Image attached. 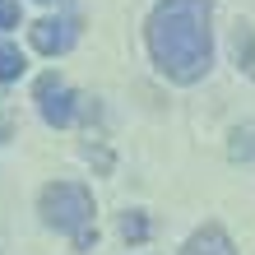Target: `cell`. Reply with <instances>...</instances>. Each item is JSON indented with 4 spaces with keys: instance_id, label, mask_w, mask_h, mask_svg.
I'll list each match as a JSON object with an SVG mask.
<instances>
[{
    "instance_id": "5",
    "label": "cell",
    "mask_w": 255,
    "mask_h": 255,
    "mask_svg": "<svg viewBox=\"0 0 255 255\" xmlns=\"http://www.w3.org/2000/svg\"><path fill=\"white\" fill-rule=\"evenodd\" d=\"M181 255H237V246H232V237L223 232L218 223H204V228L190 232V242H186Z\"/></svg>"
},
{
    "instance_id": "6",
    "label": "cell",
    "mask_w": 255,
    "mask_h": 255,
    "mask_svg": "<svg viewBox=\"0 0 255 255\" xmlns=\"http://www.w3.org/2000/svg\"><path fill=\"white\" fill-rule=\"evenodd\" d=\"M232 61L242 65V74H251V79H255V33H251L246 23L232 28Z\"/></svg>"
},
{
    "instance_id": "9",
    "label": "cell",
    "mask_w": 255,
    "mask_h": 255,
    "mask_svg": "<svg viewBox=\"0 0 255 255\" xmlns=\"http://www.w3.org/2000/svg\"><path fill=\"white\" fill-rule=\"evenodd\" d=\"M232 158L237 162H242V158L255 162V126H237L232 130Z\"/></svg>"
},
{
    "instance_id": "1",
    "label": "cell",
    "mask_w": 255,
    "mask_h": 255,
    "mask_svg": "<svg viewBox=\"0 0 255 255\" xmlns=\"http://www.w3.org/2000/svg\"><path fill=\"white\" fill-rule=\"evenodd\" d=\"M144 37L162 79L200 84L214 65V0H158Z\"/></svg>"
},
{
    "instance_id": "8",
    "label": "cell",
    "mask_w": 255,
    "mask_h": 255,
    "mask_svg": "<svg viewBox=\"0 0 255 255\" xmlns=\"http://www.w3.org/2000/svg\"><path fill=\"white\" fill-rule=\"evenodd\" d=\"M116 228H121V237H126L130 246L148 242V232H153V228H148V214H144V209H130V214H121V223H116Z\"/></svg>"
},
{
    "instance_id": "3",
    "label": "cell",
    "mask_w": 255,
    "mask_h": 255,
    "mask_svg": "<svg viewBox=\"0 0 255 255\" xmlns=\"http://www.w3.org/2000/svg\"><path fill=\"white\" fill-rule=\"evenodd\" d=\"M33 98H37V112H42L47 126H74V116H79V93H74L56 70L33 84Z\"/></svg>"
},
{
    "instance_id": "10",
    "label": "cell",
    "mask_w": 255,
    "mask_h": 255,
    "mask_svg": "<svg viewBox=\"0 0 255 255\" xmlns=\"http://www.w3.org/2000/svg\"><path fill=\"white\" fill-rule=\"evenodd\" d=\"M0 28H19V5L14 0H0Z\"/></svg>"
},
{
    "instance_id": "7",
    "label": "cell",
    "mask_w": 255,
    "mask_h": 255,
    "mask_svg": "<svg viewBox=\"0 0 255 255\" xmlns=\"http://www.w3.org/2000/svg\"><path fill=\"white\" fill-rule=\"evenodd\" d=\"M23 70H28L23 51L14 47V42L0 37V84H19V79H23Z\"/></svg>"
},
{
    "instance_id": "2",
    "label": "cell",
    "mask_w": 255,
    "mask_h": 255,
    "mask_svg": "<svg viewBox=\"0 0 255 255\" xmlns=\"http://www.w3.org/2000/svg\"><path fill=\"white\" fill-rule=\"evenodd\" d=\"M37 214H42L47 228L70 232L79 251H93L98 228H93V195H88V186H79V181H51V186H42Z\"/></svg>"
},
{
    "instance_id": "4",
    "label": "cell",
    "mask_w": 255,
    "mask_h": 255,
    "mask_svg": "<svg viewBox=\"0 0 255 255\" xmlns=\"http://www.w3.org/2000/svg\"><path fill=\"white\" fill-rule=\"evenodd\" d=\"M74 37H79L74 19H37L33 28H28V42H33V51H42V56H61V51H70Z\"/></svg>"
}]
</instances>
